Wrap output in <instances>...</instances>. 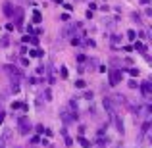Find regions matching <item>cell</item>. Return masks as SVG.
Listing matches in <instances>:
<instances>
[{
	"label": "cell",
	"instance_id": "cell-1",
	"mask_svg": "<svg viewBox=\"0 0 152 148\" xmlns=\"http://www.w3.org/2000/svg\"><path fill=\"white\" fill-rule=\"evenodd\" d=\"M18 131H19V135H29L33 131V125H31L27 115H19L18 117Z\"/></svg>",
	"mask_w": 152,
	"mask_h": 148
},
{
	"label": "cell",
	"instance_id": "cell-2",
	"mask_svg": "<svg viewBox=\"0 0 152 148\" xmlns=\"http://www.w3.org/2000/svg\"><path fill=\"white\" fill-rule=\"evenodd\" d=\"M102 106H104V110H106V114L114 119V115H115V104H114V100L106 96V98L102 100Z\"/></svg>",
	"mask_w": 152,
	"mask_h": 148
},
{
	"label": "cell",
	"instance_id": "cell-3",
	"mask_svg": "<svg viewBox=\"0 0 152 148\" xmlns=\"http://www.w3.org/2000/svg\"><path fill=\"white\" fill-rule=\"evenodd\" d=\"M58 114H60V119H62L66 125H67V123H71V121H75V119H73V112H71L69 108H60Z\"/></svg>",
	"mask_w": 152,
	"mask_h": 148
},
{
	"label": "cell",
	"instance_id": "cell-4",
	"mask_svg": "<svg viewBox=\"0 0 152 148\" xmlns=\"http://www.w3.org/2000/svg\"><path fill=\"white\" fill-rule=\"evenodd\" d=\"M139 89H141L142 96H145L146 100H150V98H152V83H150V81H142V83H139Z\"/></svg>",
	"mask_w": 152,
	"mask_h": 148
},
{
	"label": "cell",
	"instance_id": "cell-5",
	"mask_svg": "<svg viewBox=\"0 0 152 148\" xmlns=\"http://www.w3.org/2000/svg\"><path fill=\"white\" fill-rule=\"evenodd\" d=\"M121 75H123V71H119V69H110V85H112V87L119 85V83H121Z\"/></svg>",
	"mask_w": 152,
	"mask_h": 148
},
{
	"label": "cell",
	"instance_id": "cell-6",
	"mask_svg": "<svg viewBox=\"0 0 152 148\" xmlns=\"http://www.w3.org/2000/svg\"><path fill=\"white\" fill-rule=\"evenodd\" d=\"M12 17H15V25L21 27V23H23V10H21V8H14Z\"/></svg>",
	"mask_w": 152,
	"mask_h": 148
},
{
	"label": "cell",
	"instance_id": "cell-7",
	"mask_svg": "<svg viewBox=\"0 0 152 148\" xmlns=\"http://www.w3.org/2000/svg\"><path fill=\"white\" fill-rule=\"evenodd\" d=\"M2 12L6 17H12V14H14V4L10 2V0H6V2L2 4Z\"/></svg>",
	"mask_w": 152,
	"mask_h": 148
},
{
	"label": "cell",
	"instance_id": "cell-8",
	"mask_svg": "<svg viewBox=\"0 0 152 148\" xmlns=\"http://www.w3.org/2000/svg\"><path fill=\"white\" fill-rule=\"evenodd\" d=\"M114 121H115V129H118V133H119V135H123V133H125V125H123V119H121V117H118V115H114Z\"/></svg>",
	"mask_w": 152,
	"mask_h": 148
},
{
	"label": "cell",
	"instance_id": "cell-9",
	"mask_svg": "<svg viewBox=\"0 0 152 148\" xmlns=\"http://www.w3.org/2000/svg\"><path fill=\"white\" fill-rule=\"evenodd\" d=\"M4 71H6L8 75H21V71H19V67L12 66V63H8V66H4Z\"/></svg>",
	"mask_w": 152,
	"mask_h": 148
},
{
	"label": "cell",
	"instance_id": "cell-10",
	"mask_svg": "<svg viewBox=\"0 0 152 148\" xmlns=\"http://www.w3.org/2000/svg\"><path fill=\"white\" fill-rule=\"evenodd\" d=\"M60 35H62L64 39H69L71 35H75V27H71V25H66V27L62 29V33H60Z\"/></svg>",
	"mask_w": 152,
	"mask_h": 148
},
{
	"label": "cell",
	"instance_id": "cell-11",
	"mask_svg": "<svg viewBox=\"0 0 152 148\" xmlns=\"http://www.w3.org/2000/svg\"><path fill=\"white\" fill-rule=\"evenodd\" d=\"M112 100H114V104H123V106H129V102H127V98L123 96V94H114V96H112Z\"/></svg>",
	"mask_w": 152,
	"mask_h": 148
},
{
	"label": "cell",
	"instance_id": "cell-12",
	"mask_svg": "<svg viewBox=\"0 0 152 148\" xmlns=\"http://www.w3.org/2000/svg\"><path fill=\"white\" fill-rule=\"evenodd\" d=\"M96 144L100 146V148H104V146H108V144H110V137H104V135H100V137L96 139Z\"/></svg>",
	"mask_w": 152,
	"mask_h": 148
},
{
	"label": "cell",
	"instance_id": "cell-13",
	"mask_svg": "<svg viewBox=\"0 0 152 148\" xmlns=\"http://www.w3.org/2000/svg\"><path fill=\"white\" fill-rule=\"evenodd\" d=\"M77 142H79V144H81L83 148H91V141H89V139H85V137H83V135H79Z\"/></svg>",
	"mask_w": 152,
	"mask_h": 148
},
{
	"label": "cell",
	"instance_id": "cell-14",
	"mask_svg": "<svg viewBox=\"0 0 152 148\" xmlns=\"http://www.w3.org/2000/svg\"><path fill=\"white\" fill-rule=\"evenodd\" d=\"M131 19H133L137 25H139V23H142V21H141L142 17H141V14H139V12H131Z\"/></svg>",
	"mask_w": 152,
	"mask_h": 148
},
{
	"label": "cell",
	"instance_id": "cell-15",
	"mask_svg": "<svg viewBox=\"0 0 152 148\" xmlns=\"http://www.w3.org/2000/svg\"><path fill=\"white\" fill-rule=\"evenodd\" d=\"M33 21H35V23H41V21H42V14H41L39 10L33 12Z\"/></svg>",
	"mask_w": 152,
	"mask_h": 148
},
{
	"label": "cell",
	"instance_id": "cell-16",
	"mask_svg": "<svg viewBox=\"0 0 152 148\" xmlns=\"http://www.w3.org/2000/svg\"><path fill=\"white\" fill-rule=\"evenodd\" d=\"M29 56H31V58H41V56H42V50H39V48L29 50Z\"/></svg>",
	"mask_w": 152,
	"mask_h": 148
},
{
	"label": "cell",
	"instance_id": "cell-17",
	"mask_svg": "<svg viewBox=\"0 0 152 148\" xmlns=\"http://www.w3.org/2000/svg\"><path fill=\"white\" fill-rule=\"evenodd\" d=\"M0 46H2V48L10 46V37H8V35H6V37H2V39H0Z\"/></svg>",
	"mask_w": 152,
	"mask_h": 148
},
{
	"label": "cell",
	"instance_id": "cell-18",
	"mask_svg": "<svg viewBox=\"0 0 152 148\" xmlns=\"http://www.w3.org/2000/svg\"><path fill=\"white\" fill-rule=\"evenodd\" d=\"M42 98H45L46 102H50V100H52V90H50V89H45V93H42Z\"/></svg>",
	"mask_w": 152,
	"mask_h": 148
},
{
	"label": "cell",
	"instance_id": "cell-19",
	"mask_svg": "<svg viewBox=\"0 0 152 148\" xmlns=\"http://www.w3.org/2000/svg\"><path fill=\"white\" fill-rule=\"evenodd\" d=\"M135 50H139V52H146V46L142 44V42H135Z\"/></svg>",
	"mask_w": 152,
	"mask_h": 148
},
{
	"label": "cell",
	"instance_id": "cell-20",
	"mask_svg": "<svg viewBox=\"0 0 152 148\" xmlns=\"http://www.w3.org/2000/svg\"><path fill=\"white\" fill-rule=\"evenodd\" d=\"M148 129H150V121H145V125H142V129H141V135H146Z\"/></svg>",
	"mask_w": 152,
	"mask_h": 148
},
{
	"label": "cell",
	"instance_id": "cell-21",
	"mask_svg": "<svg viewBox=\"0 0 152 148\" xmlns=\"http://www.w3.org/2000/svg\"><path fill=\"white\" fill-rule=\"evenodd\" d=\"M127 39H129V41H135V39H137V33H135L133 29H129L127 31Z\"/></svg>",
	"mask_w": 152,
	"mask_h": 148
},
{
	"label": "cell",
	"instance_id": "cell-22",
	"mask_svg": "<svg viewBox=\"0 0 152 148\" xmlns=\"http://www.w3.org/2000/svg\"><path fill=\"white\" fill-rule=\"evenodd\" d=\"M75 87H77V89H85V87H87V83L83 81V79H77V81H75Z\"/></svg>",
	"mask_w": 152,
	"mask_h": 148
},
{
	"label": "cell",
	"instance_id": "cell-23",
	"mask_svg": "<svg viewBox=\"0 0 152 148\" xmlns=\"http://www.w3.org/2000/svg\"><path fill=\"white\" fill-rule=\"evenodd\" d=\"M64 142H66V146H73V139H71L69 135H66V137H64Z\"/></svg>",
	"mask_w": 152,
	"mask_h": 148
},
{
	"label": "cell",
	"instance_id": "cell-24",
	"mask_svg": "<svg viewBox=\"0 0 152 148\" xmlns=\"http://www.w3.org/2000/svg\"><path fill=\"white\" fill-rule=\"evenodd\" d=\"M93 96H94L93 90H85V93H83V98H85V100H93Z\"/></svg>",
	"mask_w": 152,
	"mask_h": 148
},
{
	"label": "cell",
	"instance_id": "cell-25",
	"mask_svg": "<svg viewBox=\"0 0 152 148\" xmlns=\"http://www.w3.org/2000/svg\"><path fill=\"white\" fill-rule=\"evenodd\" d=\"M127 85H129V89H137V87H139V83H137V79H131V81L127 83Z\"/></svg>",
	"mask_w": 152,
	"mask_h": 148
},
{
	"label": "cell",
	"instance_id": "cell-26",
	"mask_svg": "<svg viewBox=\"0 0 152 148\" xmlns=\"http://www.w3.org/2000/svg\"><path fill=\"white\" fill-rule=\"evenodd\" d=\"M112 42H114V44H119V42H121V37H119V35H112Z\"/></svg>",
	"mask_w": 152,
	"mask_h": 148
},
{
	"label": "cell",
	"instance_id": "cell-27",
	"mask_svg": "<svg viewBox=\"0 0 152 148\" xmlns=\"http://www.w3.org/2000/svg\"><path fill=\"white\" fill-rule=\"evenodd\" d=\"M60 75H62L64 79L67 77V69H66V66H62V67H60Z\"/></svg>",
	"mask_w": 152,
	"mask_h": 148
},
{
	"label": "cell",
	"instance_id": "cell-28",
	"mask_svg": "<svg viewBox=\"0 0 152 148\" xmlns=\"http://www.w3.org/2000/svg\"><path fill=\"white\" fill-rule=\"evenodd\" d=\"M129 75H131V77H139V69L131 67V69H129Z\"/></svg>",
	"mask_w": 152,
	"mask_h": 148
},
{
	"label": "cell",
	"instance_id": "cell-29",
	"mask_svg": "<svg viewBox=\"0 0 152 148\" xmlns=\"http://www.w3.org/2000/svg\"><path fill=\"white\" fill-rule=\"evenodd\" d=\"M2 137H4V139L8 141V139L12 137V129H4V135H2Z\"/></svg>",
	"mask_w": 152,
	"mask_h": 148
},
{
	"label": "cell",
	"instance_id": "cell-30",
	"mask_svg": "<svg viewBox=\"0 0 152 148\" xmlns=\"http://www.w3.org/2000/svg\"><path fill=\"white\" fill-rule=\"evenodd\" d=\"M21 106H23L21 102H12V110H19Z\"/></svg>",
	"mask_w": 152,
	"mask_h": 148
},
{
	"label": "cell",
	"instance_id": "cell-31",
	"mask_svg": "<svg viewBox=\"0 0 152 148\" xmlns=\"http://www.w3.org/2000/svg\"><path fill=\"white\" fill-rule=\"evenodd\" d=\"M35 131H37V133H45V125H37Z\"/></svg>",
	"mask_w": 152,
	"mask_h": 148
},
{
	"label": "cell",
	"instance_id": "cell-32",
	"mask_svg": "<svg viewBox=\"0 0 152 148\" xmlns=\"http://www.w3.org/2000/svg\"><path fill=\"white\" fill-rule=\"evenodd\" d=\"M45 69H46L45 66H39V67H37V73H39V75H42V73H45Z\"/></svg>",
	"mask_w": 152,
	"mask_h": 148
},
{
	"label": "cell",
	"instance_id": "cell-33",
	"mask_svg": "<svg viewBox=\"0 0 152 148\" xmlns=\"http://www.w3.org/2000/svg\"><path fill=\"white\" fill-rule=\"evenodd\" d=\"M37 83H39L37 77H29V85H37Z\"/></svg>",
	"mask_w": 152,
	"mask_h": 148
},
{
	"label": "cell",
	"instance_id": "cell-34",
	"mask_svg": "<svg viewBox=\"0 0 152 148\" xmlns=\"http://www.w3.org/2000/svg\"><path fill=\"white\" fill-rule=\"evenodd\" d=\"M4 117H6V112H4V110H0V125H2V121H4Z\"/></svg>",
	"mask_w": 152,
	"mask_h": 148
},
{
	"label": "cell",
	"instance_id": "cell-35",
	"mask_svg": "<svg viewBox=\"0 0 152 148\" xmlns=\"http://www.w3.org/2000/svg\"><path fill=\"white\" fill-rule=\"evenodd\" d=\"M4 146H6V139L0 135V148H4Z\"/></svg>",
	"mask_w": 152,
	"mask_h": 148
},
{
	"label": "cell",
	"instance_id": "cell-36",
	"mask_svg": "<svg viewBox=\"0 0 152 148\" xmlns=\"http://www.w3.org/2000/svg\"><path fill=\"white\" fill-rule=\"evenodd\" d=\"M85 131H87L85 125H79V135H85Z\"/></svg>",
	"mask_w": 152,
	"mask_h": 148
},
{
	"label": "cell",
	"instance_id": "cell-37",
	"mask_svg": "<svg viewBox=\"0 0 152 148\" xmlns=\"http://www.w3.org/2000/svg\"><path fill=\"white\" fill-rule=\"evenodd\" d=\"M79 42H81V41H79V39L73 35V39H71V44H79Z\"/></svg>",
	"mask_w": 152,
	"mask_h": 148
},
{
	"label": "cell",
	"instance_id": "cell-38",
	"mask_svg": "<svg viewBox=\"0 0 152 148\" xmlns=\"http://www.w3.org/2000/svg\"><path fill=\"white\" fill-rule=\"evenodd\" d=\"M60 19H62V21H69V15H67V14H62V17H60Z\"/></svg>",
	"mask_w": 152,
	"mask_h": 148
},
{
	"label": "cell",
	"instance_id": "cell-39",
	"mask_svg": "<svg viewBox=\"0 0 152 148\" xmlns=\"http://www.w3.org/2000/svg\"><path fill=\"white\" fill-rule=\"evenodd\" d=\"M85 67H87V66H83V63H81V66L77 67V71H79V73H85Z\"/></svg>",
	"mask_w": 152,
	"mask_h": 148
},
{
	"label": "cell",
	"instance_id": "cell-40",
	"mask_svg": "<svg viewBox=\"0 0 152 148\" xmlns=\"http://www.w3.org/2000/svg\"><path fill=\"white\" fill-rule=\"evenodd\" d=\"M31 142H33V144H37V142H41V139H39V137H31Z\"/></svg>",
	"mask_w": 152,
	"mask_h": 148
},
{
	"label": "cell",
	"instance_id": "cell-41",
	"mask_svg": "<svg viewBox=\"0 0 152 148\" xmlns=\"http://www.w3.org/2000/svg\"><path fill=\"white\" fill-rule=\"evenodd\" d=\"M45 135H46V137H52V129H46V127H45Z\"/></svg>",
	"mask_w": 152,
	"mask_h": 148
},
{
	"label": "cell",
	"instance_id": "cell-42",
	"mask_svg": "<svg viewBox=\"0 0 152 148\" xmlns=\"http://www.w3.org/2000/svg\"><path fill=\"white\" fill-rule=\"evenodd\" d=\"M64 8H66L67 12H71V10H73V6H71V4H64Z\"/></svg>",
	"mask_w": 152,
	"mask_h": 148
},
{
	"label": "cell",
	"instance_id": "cell-43",
	"mask_svg": "<svg viewBox=\"0 0 152 148\" xmlns=\"http://www.w3.org/2000/svg\"><path fill=\"white\" fill-rule=\"evenodd\" d=\"M21 66H29V60H27V58H21Z\"/></svg>",
	"mask_w": 152,
	"mask_h": 148
},
{
	"label": "cell",
	"instance_id": "cell-44",
	"mask_svg": "<svg viewBox=\"0 0 152 148\" xmlns=\"http://www.w3.org/2000/svg\"><path fill=\"white\" fill-rule=\"evenodd\" d=\"M141 4H145V6H146V4H150V0H141Z\"/></svg>",
	"mask_w": 152,
	"mask_h": 148
},
{
	"label": "cell",
	"instance_id": "cell-45",
	"mask_svg": "<svg viewBox=\"0 0 152 148\" xmlns=\"http://www.w3.org/2000/svg\"><path fill=\"white\" fill-rule=\"evenodd\" d=\"M0 106H2V96H0Z\"/></svg>",
	"mask_w": 152,
	"mask_h": 148
},
{
	"label": "cell",
	"instance_id": "cell-46",
	"mask_svg": "<svg viewBox=\"0 0 152 148\" xmlns=\"http://www.w3.org/2000/svg\"><path fill=\"white\" fill-rule=\"evenodd\" d=\"M54 2H58V4H60V2H62V0H54Z\"/></svg>",
	"mask_w": 152,
	"mask_h": 148
},
{
	"label": "cell",
	"instance_id": "cell-47",
	"mask_svg": "<svg viewBox=\"0 0 152 148\" xmlns=\"http://www.w3.org/2000/svg\"><path fill=\"white\" fill-rule=\"evenodd\" d=\"M23 2H29V0H23Z\"/></svg>",
	"mask_w": 152,
	"mask_h": 148
}]
</instances>
